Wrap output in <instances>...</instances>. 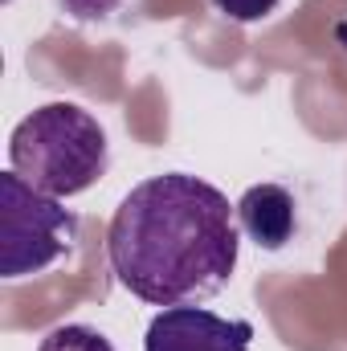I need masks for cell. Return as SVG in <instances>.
I'll return each mask as SVG.
<instances>
[{
	"mask_svg": "<svg viewBox=\"0 0 347 351\" xmlns=\"http://www.w3.org/2000/svg\"><path fill=\"white\" fill-rule=\"evenodd\" d=\"M66 8L78 16V21H102L119 8V0H66Z\"/></svg>",
	"mask_w": 347,
	"mask_h": 351,
	"instance_id": "cell-8",
	"label": "cell"
},
{
	"mask_svg": "<svg viewBox=\"0 0 347 351\" xmlns=\"http://www.w3.org/2000/svg\"><path fill=\"white\" fill-rule=\"evenodd\" d=\"M37 351H115V348L102 331H94L86 323H62L37 343Z\"/></svg>",
	"mask_w": 347,
	"mask_h": 351,
	"instance_id": "cell-6",
	"label": "cell"
},
{
	"mask_svg": "<svg viewBox=\"0 0 347 351\" xmlns=\"http://www.w3.org/2000/svg\"><path fill=\"white\" fill-rule=\"evenodd\" d=\"M237 225L246 229V237L261 250H282L294 229H298V208L294 196L282 184H254L246 188V196L237 200Z\"/></svg>",
	"mask_w": 347,
	"mask_h": 351,
	"instance_id": "cell-5",
	"label": "cell"
},
{
	"mask_svg": "<svg viewBox=\"0 0 347 351\" xmlns=\"http://www.w3.org/2000/svg\"><path fill=\"white\" fill-rule=\"evenodd\" d=\"M254 323L221 319L204 306H164L147 323L143 351H250Z\"/></svg>",
	"mask_w": 347,
	"mask_h": 351,
	"instance_id": "cell-4",
	"label": "cell"
},
{
	"mask_svg": "<svg viewBox=\"0 0 347 351\" xmlns=\"http://www.w3.org/2000/svg\"><path fill=\"white\" fill-rule=\"evenodd\" d=\"M8 164L58 200L82 196L106 172V131L78 102H45L12 127Z\"/></svg>",
	"mask_w": 347,
	"mask_h": 351,
	"instance_id": "cell-2",
	"label": "cell"
},
{
	"mask_svg": "<svg viewBox=\"0 0 347 351\" xmlns=\"http://www.w3.org/2000/svg\"><path fill=\"white\" fill-rule=\"evenodd\" d=\"M78 241V217L25 176H0V274L8 282L62 262Z\"/></svg>",
	"mask_w": 347,
	"mask_h": 351,
	"instance_id": "cell-3",
	"label": "cell"
},
{
	"mask_svg": "<svg viewBox=\"0 0 347 351\" xmlns=\"http://www.w3.org/2000/svg\"><path fill=\"white\" fill-rule=\"evenodd\" d=\"M229 21H237V25H254L261 16H270L274 8H278V0H213Z\"/></svg>",
	"mask_w": 347,
	"mask_h": 351,
	"instance_id": "cell-7",
	"label": "cell"
},
{
	"mask_svg": "<svg viewBox=\"0 0 347 351\" xmlns=\"http://www.w3.org/2000/svg\"><path fill=\"white\" fill-rule=\"evenodd\" d=\"M237 254V204L188 172L135 184L106 229V258L119 286L152 306L213 298L233 278Z\"/></svg>",
	"mask_w": 347,
	"mask_h": 351,
	"instance_id": "cell-1",
	"label": "cell"
}]
</instances>
